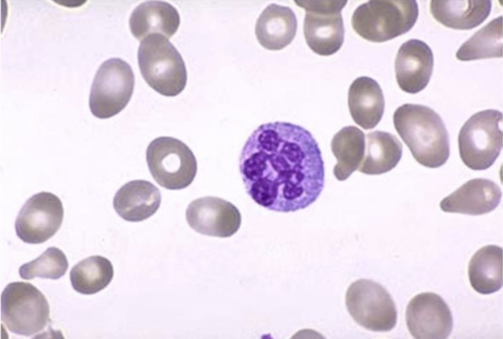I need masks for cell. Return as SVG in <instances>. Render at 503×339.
I'll use <instances>...</instances> for the list:
<instances>
[{
  "label": "cell",
  "mask_w": 503,
  "mask_h": 339,
  "mask_svg": "<svg viewBox=\"0 0 503 339\" xmlns=\"http://www.w3.org/2000/svg\"><path fill=\"white\" fill-rule=\"evenodd\" d=\"M239 167L248 194L273 211L306 208L324 185L317 142L307 130L289 122H271L254 129L242 148Z\"/></svg>",
  "instance_id": "1"
},
{
  "label": "cell",
  "mask_w": 503,
  "mask_h": 339,
  "mask_svg": "<svg viewBox=\"0 0 503 339\" xmlns=\"http://www.w3.org/2000/svg\"><path fill=\"white\" fill-rule=\"evenodd\" d=\"M397 132L421 165L437 168L444 165L450 154L446 126L434 110L420 104H405L393 114Z\"/></svg>",
  "instance_id": "2"
},
{
  "label": "cell",
  "mask_w": 503,
  "mask_h": 339,
  "mask_svg": "<svg viewBox=\"0 0 503 339\" xmlns=\"http://www.w3.org/2000/svg\"><path fill=\"white\" fill-rule=\"evenodd\" d=\"M419 8L415 0H372L354 11L351 24L361 37L383 42L409 31L415 24Z\"/></svg>",
  "instance_id": "3"
},
{
  "label": "cell",
  "mask_w": 503,
  "mask_h": 339,
  "mask_svg": "<svg viewBox=\"0 0 503 339\" xmlns=\"http://www.w3.org/2000/svg\"><path fill=\"white\" fill-rule=\"evenodd\" d=\"M138 61L144 79L159 94L174 97L185 89L187 72L184 61L164 36L154 33L145 37L138 48Z\"/></svg>",
  "instance_id": "4"
},
{
  "label": "cell",
  "mask_w": 503,
  "mask_h": 339,
  "mask_svg": "<svg viewBox=\"0 0 503 339\" xmlns=\"http://www.w3.org/2000/svg\"><path fill=\"white\" fill-rule=\"evenodd\" d=\"M503 114L488 109L473 115L459 133L460 158L469 168L485 170L498 158L503 147Z\"/></svg>",
  "instance_id": "5"
},
{
  "label": "cell",
  "mask_w": 503,
  "mask_h": 339,
  "mask_svg": "<svg viewBox=\"0 0 503 339\" xmlns=\"http://www.w3.org/2000/svg\"><path fill=\"white\" fill-rule=\"evenodd\" d=\"M49 306L43 294L28 282L9 283L1 295V320L11 333L29 337L49 321Z\"/></svg>",
  "instance_id": "6"
},
{
  "label": "cell",
  "mask_w": 503,
  "mask_h": 339,
  "mask_svg": "<svg viewBox=\"0 0 503 339\" xmlns=\"http://www.w3.org/2000/svg\"><path fill=\"white\" fill-rule=\"evenodd\" d=\"M146 158L155 180L169 190H179L189 186L198 170L192 150L182 141L171 137H160L149 144Z\"/></svg>",
  "instance_id": "7"
},
{
  "label": "cell",
  "mask_w": 503,
  "mask_h": 339,
  "mask_svg": "<svg viewBox=\"0 0 503 339\" xmlns=\"http://www.w3.org/2000/svg\"><path fill=\"white\" fill-rule=\"evenodd\" d=\"M134 85L133 71L125 61L111 58L103 62L91 88L89 105L92 114L102 119L118 114L130 101Z\"/></svg>",
  "instance_id": "8"
},
{
  "label": "cell",
  "mask_w": 503,
  "mask_h": 339,
  "mask_svg": "<svg viewBox=\"0 0 503 339\" xmlns=\"http://www.w3.org/2000/svg\"><path fill=\"white\" fill-rule=\"evenodd\" d=\"M347 310L354 320L369 330L387 332L396 324L397 312L384 287L370 280L353 282L345 296Z\"/></svg>",
  "instance_id": "9"
},
{
  "label": "cell",
  "mask_w": 503,
  "mask_h": 339,
  "mask_svg": "<svg viewBox=\"0 0 503 339\" xmlns=\"http://www.w3.org/2000/svg\"><path fill=\"white\" fill-rule=\"evenodd\" d=\"M305 9L303 31L308 46L316 54L329 56L341 48L344 28L341 14L347 0H294Z\"/></svg>",
  "instance_id": "10"
},
{
  "label": "cell",
  "mask_w": 503,
  "mask_h": 339,
  "mask_svg": "<svg viewBox=\"0 0 503 339\" xmlns=\"http://www.w3.org/2000/svg\"><path fill=\"white\" fill-rule=\"evenodd\" d=\"M64 210L60 198L49 192L35 194L26 200L15 221L17 236L29 244L43 243L60 228Z\"/></svg>",
  "instance_id": "11"
},
{
  "label": "cell",
  "mask_w": 503,
  "mask_h": 339,
  "mask_svg": "<svg viewBox=\"0 0 503 339\" xmlns=\"http://www.w3.org/2000/svg\"><path fill=\"white\" fill-rule=\"evenodd\" d=\"M409 331L417 339H445L453 329L451 312L438 295L421 293L409 303L406 311Z\"/></svg>",
  "instance_id": "12"
},
{
  "label": "cell",
  "mask_w": 503,
  "mask_h": 339,
  "mask_svg": "<svg viewBox=\"0 0 503 339\" xmlns=\"http://www.w3.org/2000/svg\"><path fill=\"white\" fill-rule=\"evenodd\" d=\"M189 225L203 235L230 237L239 229L242 216L232 203L221 198L207 196L192 201L186 211Z\"/></svg>",
  "instance_id": "13"
},
{
  "label": "cell",
  "mask_w": 503,
  "mask_h": 339,
  "mask_svg": "<svg viewBox=\"0 0 503 339\" xmlns=\"http://www.w3.org/2000/svg\"><path fill=\"white\" fill-rule=\"evenodd\" d=\"M434 67L432 49L425 42L410 39L402 44L395 62L397 82L402 90L416 94L429 83Z\"/></svg>",
  "instance_id": "14"
},
{
  "label": "cell",
  "mask_w": 503,
  "mask_h": 339,
  "mask_svg": "<svg viewBox=\"0 0 503 339\" xmlns=\"http://www.w3.org/2000/svg\"><path fill=\"white\" fill-rule=\"evenodd\" d=\"M502 192L494 181L486 178L471 179L442 200L445 212L479 215L494 210L500 203Z\"/></svg>",
  "instance_id": "15"
},
{
  "label": "cell",
  "mask_w": 503,
  "mask_h": 339,
  "mask_svg": "<svg viewBox=\"0 0 503 339\" xmlns=\"http://www.w3.org/2000/svg\"><path fill=\"white\" fill-rule=\"evenodd\" d=\"M161 202V194L157 187L149 181L137 179L127 182L118 190L113 205L125 220L139 222L153 215Z\"/></svg>",
  "instance_id": "16"
},
{
  "label": "cell",
  "mask_w": 503,
  "mask_h": 339,
  "mask_svg": "<svg viewBox=\"0 0 503 339\" xmlns=\"http://www.w3.org/2000/svg\"><path fill=\"white\" fill-rule=\"evenodd\" d=\"M180 23L176 8L159 0L141 3L133 10L129 19L131 32L139 40L154 33L169 38L177 31Z\"/></svg>",
  "instance_id": "17"
},
{
  "label": "cell",
  "mask_w": 503,
  "mask_h": 339,
  "mask_svg": "<svg viewBox=\"0 0 503 339\" xmlns=\"http://www.w3.org/2000/svg\"><path fill=\"white\" fill-rule=\"evenodd\" d=\"M349 112L354 122L365 130L375 127L384 112L382 89L372 78L361 76L350 85L348 93Z\"/></svg>",
  "instance_id": "18"
},
{
  "label": "cell",
  "mask_w": 503,
  "mask_h": 339,
  "mask_svg": "<svg viewBox=\"0 0 503 339\" xmlns=\"http://www.w3.org/2000/svg\"><path fill=\"white\" fill-rule=\"evenodd\" d=\"M294 12L289 7L271 3L256 20L255 33L260 44L270 50H278L289 45L297 30Z\"/></svg>",
  "instance_id": "19"
},
{
  "label": "cell",
  "mask_w": 503,
  "mask_h": 339,
  "mask_svg": "<svg viewBox=\"0 0 503 339\" xmlns=\"http://www.w3.org/2000/svg\"><path fill=\"white\" fill-rule=\"evenodd\" d=\"M492 8L490 0H433L430 11L438 22L446 27L469 30L482 23Z\"/></svg>",
  "instance_id": "20"
},
{
  "label": "cell",
  "mask_w": 503,
  "mask_h": 339,
  "mask_svg": "<svg viewBox=\"0 0 503 339\" xmlns=\"http://www.w3.org/2000/svg\"><path fill=\"white\" fill-rule=\"evenodd\" d=\"M366 137L364 156L358 170L377 175L394 169L402 156V144L397 137L381 131L370 132Z\"/></svg>",
  "instance_id": "21"
},
{
  "label": "cell",
  "mask_w": 503,
  "mask_h": 339,
  "mask_svg": "<svg viewBox=\"0 0 503 339\" xmlns=\"http://www.w3.org/2000/svg\"><path fill=\"white\" fill-rule=\"evenodd\" d=\"M469 278L477 292L490 294L503 286V249L489 245L478 250L472 257L468 268Z\"/></svg>",
  "instance_id": "22"
},
{
  "label": "cell",
  "mask_w": 503,
  "mask_h": 339,
  "mask_svg": "<svg viewBox=\"0 0 503 339\" xmlns=\"http://www.w3.org/2000/svg\"><path fill=\"white\" fill-rule=\"evenodd\" d=\"M365 142V134L354 126L343 127L334 135L331 148L337 161L333 174L338 180H345L358 170L364 158Z\"/></svg>",
  "instance_id": "23"
},
{
  "label": "cell",
  "mask_w": 503,
  "mask_h": 339,
  "mask_svg": "<svg viewBox=\"0 0 503 339\" xmlns=\"http://www.w3.org/2000/svg\"><path fill=\"white\" fill-rule=\"evenodd\" d=\"M114 276L111 262L104 257L94 255L74 265L70 272V280L73 289L84 294H95L105 288Z\"/></svg>",
  "instance_id": "24"
},
{
  "label": "cell",
  "mask_w": 503,
  "mask_h": 339,
  "mask_svg": "<svg viewBox=\"0 0 503 339\" xmlns=\"http://www.w3.org/2000/svg\"><path fill=\"white\" fill-rule=\"evenodd\" d=\"M456 56L461 61L502 57V15L475 32L461 46Z\"/></svg>",
  "instance_id": "25"
},
{
  "label": "cell",
  "mask_w": 503,
  "mask_h": 339,
  "mask_svg": "<svg viewBox=\"0 0 503 339\" xmlns=\"http://www.w3.org/2000/svg\"><path fill=\"white\" fill-rule=\"evenodd\" d=\"M68 268V262L64 253L58 248L50 247L37 258L22 265L18 273L24 280L36 277L56 280L65 275Z\"/></svg>",
  "instance_id": "26"
}]
</instances>
